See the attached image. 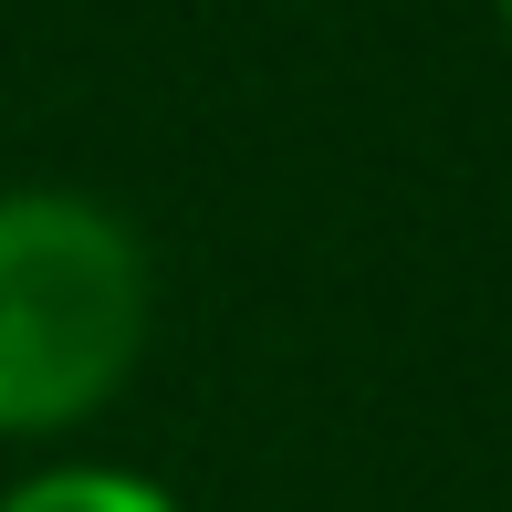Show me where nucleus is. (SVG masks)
Segmentation results:
<instances>
[{"mask_svg": "<svg viewBox=\"0 0 512 512\" xmlns=\"http://www.w3.org/2000/svg\"><path fill=\"white\" fill-rule=\"evenodd\" d=\"M157 335L147 230L95 189H0V439H74Z\"/></svg>", "mask_w": 512, "mask_h": 512, "instance_id": "1", "label": "nucleus"}, {"mask_svg": "<svg viewBox=\"0 0 512 512\" xmlns=\"http://www.w3.org/2000/svg\"><path fill=\"white\" fill-rule=\"evenodd\" d=\"M0 512H189V502L136 460H42L0 492Z\"/></svg>", "mask_w": 512, "mask_h": 512, "instance_id": "2", "label": "nucleus"}, {"mask_svg": "<svg viewBox=\"0 0 512 512\" xmlns=\"http://www.w3.org/2000/svg\"><path fill=\"white\" fill-rule=\"evenodd\" d=\"M492 21H502V32H512V0H492Z\"/></svg>", "mask_w": 512, "mask_h": 512, "instance_id": "3", "label": "nucleus"}]
</instances>
